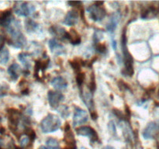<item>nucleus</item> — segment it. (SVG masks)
Returning a JSON list of instances; mask_svg holds the SVG:
<instances>
[{"instance_id": "3", "label": "nucleus", "mask_w": 159, "mask_h": 149, "mask_svg": "<svg viewBox=\"0 0 159 149\" xmlns=\"http://www.w3.org/2000/svg\"><path fill=\"white\" fill-rule=\"evenodd\" d=\"M13 10L14 12L20 16H28L32 13L34 8L26 2H16Z\"/></svg>"}, {"instance_id": "1", "label": "nucleus", "mask_w": 159, "mask_h": 149, "mask_svg": "<svg viewBox=\"0 0 159 149\" xmlns=\"http://www.w3.org/2000/svg\"><path fill=\"white\" fill-rule=\"evenodd\" d=\"M61 125L60 118L54 114H49L40 122V128L43 133H52L57 131Z\"/></svg>"}, {"instance_id": "10", "label": "nucleus", "mask_w": 159, "mask_h": 149, "mask_svg": "<svg viewBox=\"0 0 159 149\" xmlns=\"http://www.w3.org/2000/svg\"><path fill=\"white\" fill-rule=\"evenodd\" d=\"M14 20L11 10L4 11L0 15V26L7 29Z\"/></svg>"}, {"instance_id": "12", "label": "nucleus", "mask_w": 159, "mask_h": 149, "mask_svg": "<svg viewBox=\"0 0 159 149\" xmlns=\"http://www.w3.org/2000/svg\"><path fill=\"white\" fill-rule=\"evenodd\" d=\"M120 16L119 12H115V13H113L110 16V20H109L108 23L107 24V31H109L110 33L114 32L118 23L120 22Z\"/></svg>"}, {"instance_id": "23", "label": "nucleus", "mask_w": 159, "mask_h": 149, "mask_svg": "<svg viewBox=\"0 0 159 149\" xmlns=\"http://www.w3.org/2000/svg\"><path fill=\"white\" fill-rule=\"evenodd\" d=\"M26 29H27L28 31H33V30H35L36 28L37 27V25L34 20H30V19H28V20H26Z\"/></svg>"}, {"instance_id": "21", "label": "nucleus", "mask_w": 159, "mask_h": 149, "mask_svg": "<svg viewBox=\"0 0 159 149\" xmlns=\"http://www.w3.org/2000/svg\"><path fill=\"white\" fill-rule=\"evenodd\" d=\"M46 144L47 147H48V149H60L58 141L56 139H54V138H48L46 141Z\"/></svg>"}, {"instance_id": "27", "label": "nucleus", "mask_w": 159, "mask_h": 149, "mask_svg": "<svg viewBox=\"0 0 159 149\" xmlns=\"http://www.w3.org/2000/svg\"><path fill=\"white\" fill-rule=\"evenodd\" d=\"M30 138L27 135L26 136H23L20 139V145L23 147H26L30 144Z\"/></svg>"}, {"instance_id": "2", "label": "nucleus", "mask_w": 159, "mask_h": 149, "mask_svg": "<svg viewBox=\"0 0 159 149\" xmlns=\"http://www.w3.org/2000/svg\"><path fill=\"white\" fill-rule=\"evenodd\" d=\"M122 51L123 55H124V63L125 66V72L128 74L129 76H132L134 74V68H133V57L131 54L127 50V37H126V30L124 29L122 34Z\"/></svg>"}, {"instance_id": "20", "label": "nucleus", "mask_w": 159, "mask_h": 149, "mask_svg": "<svg viewBox=\"0 0 159 149\" xmlns=\"http://www.w3.org/2000/svg\"><path fill=\"white\" fill-rule=\"evenodd\" d=\"M18 58L20 61L22 62L24 67L26 68V70L29 69L30 68V62L29 60V54H26V53H20L18 56Z\"/></svg>"}, {"instance_id": "16", "label": "nucleus", "mask_w": 159, "mask_h": 149, "mask_svg": "<svg viewBox=\"0 0 159 149\" xmlns=\"http://www.w3.org/2000/svg\"><path fill=\"white\" fill-rule=\"evenodd\" d=\"M51 85L57 90H64L68 86V83H67L66 81L61 76L54 78L51 80Z\"/></svg>"}, {"instance_id": "18", "label": "nucleus", "mask_w": 159, "mask_h": 149, "mask_svg": "<svg viewBox=\"0 0 159 149\" xmlns=\"http://www.w3.org/2000/svg\"><path fill=\"white\" fill-rule=\"evenodd\" d=\"M50 32L53 34L54 36L60 38H65V35H66V30L64 29L63 27L60 26H53L50 28Z\"/></svg>"}, {"instance_id": "30", "label": "nucleus", "mask_w": 159, "mask_h": 149, "mask_svg": "<svg viewBox=\"0 0 159 149\" xmlns=\"http://www.w3.org/2000/svg\"><path fill=\"white\" fill-rule=\"evenodd\" d=\"M64 149H76V146L75 143L73 144H67V147Z\"/></svg>"}, {"instance_id": "33", "label": "nucleus", "mask_w": 159, "mask_h": 149, "mask_svg": "<svg viewBox=\"0 0 159 149\" xmlns=\"http://www.w3.org/2000/svg\"><path fill=\"white\" fill-rule=\"evenodd\" d=\"M102 149H115V148L113 147H112V146H105L104 147H102Z\"/></svg>"}, {"instance_id": "19", "label": "nucleus", "mask_w": 159, "mask_h": 149, "mask_svg": "<svg viewBox=\"0 0 159 149\" xmlns=\"http://www.w3.org/2000/svg\"><path fill=\"white\" fill-rule=\"evenodd\" d=\"M9 60V51L6 47H2L0 50V64L6 65Z\"/></svg>"}, {"instance_id": "17", "label": "nucleus", "mask_w": 159, "mask_h": 149, "mask_svg": "<svg viewBox=\"0 0 159 149\" xmlns=\"http://www.w3.org/2000/svg\"><path fill=\"white\" fill-rule=\"evenodd\" d=\"M65 38L69 40L72 44L77 45L81 43V37L75 29H71L69 32L66 33Z\"/></svg>"}, {"instance_id": "35", "label": "nucleus", "mask_w": 159, "mask_h": 149, "mask_svg": "<svg viewBox=\"0 0 159 149\" xmlns=\"http://www.w3.org/2000/svg\"><path fill=\"white\" fill-rule=\"evenodd\" d=\"M40 149H48V148H46L45 147H40Z\"/></svg>"}, {"instance_id": "34", "label": "nucleus", "mask_w": 159, "mask_h": 149, "mask_svg": "<svg viewBox=\"0 0 159 149\" xmlns=\"http://www.w3.org/2000/svg\"><path fill=\"white\" fill-rule=\"evenodd\" d=\"M4 132H5V128L4 127H1V128H0V133H4Z\"/></svg>"}, {"instance_id": "32", "label": "nucleus", "mask_w": 159, "mask_h": 149, "mask_svg": "<svg viewBox=\"0 0 159 149\" xmlns=\"http://www.w3.org/2000/svg\"><path fill=\"white\" fill-rule=\"evenodd\" d=\"M81 2H68V4L71 5V6H76L78 5H80L81 4Z\"/></svg>"}, {"instance_id": "26", "label": "nucleus", "mask_w": 159, "mask_h": 149, "mask_svg": "<svg viewBox=\"0 0 159 149\" xmlns=\"http://www.w3.org/2000/svg\"><path fill=\"white\" fill-rule=\"evenodd\" d=\"M85 76L84 73H79V74H77V76H76V82H77L78 85H79V87L82 86L84 81H85Z\"/></svg>"}, {"instance_id": "25", "label": "nucleus", "mask_w": 159, "mask_h": 149, "mask_svg": "<svg viewBox=\"0 0 159 149\" xmlns=\"http://www.w3.org/2000/svg\"><path fill=\"white\" fill-rule=\"evenodd\" d=\"M103 37V34H102V31L96 30L94 33V35H93V41L96 43H98Z\"/></svg>"}, {"instance_id": "6", "label": "nucleus", "mask_w": 159, "mask_h": 149, "mask_svg": "<svg viewBox=\"0 0 159 149\" xmlns=\"http://www.w3.org/2000/svg\"><path fill=\"white\" fill-rule=\"evenodd\" d=\"M48 102L52 108L57 110L60 106V103L64 100V96L61 93L54 91H49L48 94Z\"/></svg>"}, {"instance_id": "14", "label": "nucleus", "mask_w": 159, "mask_h": 149, "mask_svg": "<svg viewBox=\"0 0 159 149\" xmlns=\"http://www.w3.org/2000/svg\"><path fill=\"white\" fill-rule=\"evenodd\" d=\"M78 20H79V13L76 11L71 10L69 11L65 16L64 23L68 26H73L77 23Z\"/></svg>"}, {"instance_id": "29", "label": "nucleus", "mask_w": 159, "mask_h": 149, "mask_svg": "<svg viewBox=\"0 0 159 149\" xmlns=\"http://www.w3.org/2000/svg\"><path fill=\"white\" fill-rule=\"evenodd\" d=\"M8 86H4V85H0V97L4 96L6 95L8 90Z\"/></svg>"}, {"instance_id": "9", "label": "nucleus", "mask_w": 159, "mask_h": 149, "mask_svg": "<svg viewBox=\"0 0 159 149\" xmlns=\"http://www.w3.org/2000/svg\"><path fill=\"white\" fill-rule=\"evenodd\" d=\"M159 12V2H152V6L144 9L141 12V18L142 19H152L157 16Z\"/></svg>"}, {"instance_id": "24", "label": "nucleus", "mask_w": 159, "mask_h": 149, "mask_svg": "<svg viewBox=\"0 0 159 149\" xmlns=\"http://www.w3.org/2000/svg\"><path fill=\"white\" fill-rule=\"evenodd\" d=\"M70 65H71V68H73L75 71L76 73H80V69H81V64L79 61H77L76 60H74L73 61H70Z\"/></svg>"}, {"instance_id": "28", "label": "nucleus", "mask_w": 159, "mask_h": 149, "mask_svg": "<svg viewBox=\"0 0 159 149\" xmlns=\"http://www.w3.org/2000/svg\"><path fill=\"white\" fill-rule=\"evenodd\" d=\"M96 49L97 50V51L99 53L103 54V53H105L106 50H107V47H106V45L104 44V43H96Z\"/></svg>"}, {"instance_id": "7", "label": "nucleus", "mask_w": 159, "mask_h": 149, "mask_svg": "<svg viewBox=\"0 0 159 149\" xmlns=\"http://www.w3.org/2000/svg\"><path fill=\"white\" fill-rule=\"evenodd\" d=\"M76 132L79 135L81 136L88 137L90 138L92 142H95L98 140V135L96 130L92 127H88V126H83V127H80L76 130Z\"/></svg>"}, {"instance_id": "31", "label": "nucleus", "mask_w": 159, "mask_h": 149, "mask_svg": "<svg viewBox=\"0 0 159 149\" xmlns=\"http://www.w3.org/2000/svg\"><path fill=\"white\" fill-rule=\"evenodd\" d=\"M91 116H92V119H93V120H96L97 119V117H98L97 113H96V111L91 112Z\"/></svg>"}, {"instance_id": "22", "label": "nucleus", "mask_w": 159, "mask_h": 149, "mask_svg": "<svg viewBox=\"0 0 159 149\" xmlns=\"http://www.w3.org/2000/svg\"><path fill=\"white\" fill-rule=\"evenodd\" d=\"M57 110L58 111V113L61 115V116L63 118H67L69 116L70 112L68 110V107L65 105H61L60 106L59 108L57 109Z\"/></svg>"}, {"instance_id": "15", "label": "nucleus", "mask_w": 159, "mask_h": 149, "mask_svg": "<svg viewBox=\"0 0 159 149\" xmlns=\"http://www.w3.org/2000/svg\"><path fill=\"white\" fill-rule=\"evenodd\" d=\"M21 71L22 70L20 68V66L16 63L12 64L8 68V73H9V76L12 81H16L18 79Z\"/></svg>"}, {"instance_id": "5", "label": "nucleus", "mask_w": 159, "mask_h": 149, "mask_svg": "<svg viewBox=\"0 0 159 149\" xmlns=\"http://www.w3.org/2000/svg\"><path fill=\"white\" fill-rule=\"evenodd\" d=\"M88 120L89 116L86 111L79 107H75L74 116H73V124L75 127L85 124L88 121Z\"/></svg>"}, {"instance_id": "4", "label": "nucleus", "mask_w": 159, "mask_h": 149, "mask_svg": "<svg viewBox=\"0 0 159 149\" xmlns=\"http://www.w3.org/2000/svg\"><path fill=\"white\" fill-rule=\"evenodd\" d=\"M87 12H89L92 20L96 22L102 21L107 15L106 9L102 6H98L96 5H93L87 8Z\"/></svg>"}, {"instance_id": "13", "label": "nucleus", "mask_w": 159, "mask_h": 149, "mask_svg": "<svg viewBox=\"0 0 159 149\" xmlns=\"http://www.w3.org/2000/svg\"><path fill=\"white\" fill-rule=\"evenodd\" d=\"M81 97H82V100L85 102V105L87 106L89 110L91 112L94 111L93 109H94V102H93V96H92L91 93L89 92H85L83 90L81 91Z\"/></svg>"}, {"instance_id": "11", "label": "nucleus", "mask_w": 159, "mask_h": 149, "mask_svg": "<svg viewBox=\"0 0 159 149\" xmlns=\"http://www.w3.org/2000/svg\"><path fill=\"white\" fill-rule=\"evenodd\" d=\"M48 46H49L51 51L54 54H57V55H60V54H64L65 52V49L63 45L58 43L56 39H51V40H50L49 42H48Z\"/></svg>"}, {"instance_id": "8", "label": "nucleus", "mask_w": 159, "mask_h": 149, "mask_svg": "<svg viewBox=\"0 0 159 149\" xmlns=\"http://www.w3.org/2000/svg\"><path fill=\"white\" fill-rule=\"evenodd\" d=\"M159 131V124L155 122L149 123L143 131L144 139H152L157 135Z\"/></svg>"}, {"instance_id": "37", "label": "nucleus", "mask_w": 159, "mask_h": 149, "mask_svg": "<svg viewBox=\"0 0 159 149\" xmlns=\"http://www.w3.org/2000/svg\"><path fill=\"white\" fill-rule=\"evenodd\" d=\"M0 149H1V147H0Z\"/></svg>"}, {"instance_id": "36", "label": "nucleus", "mask_w": 159, "mask_h": 149, "mask_svg": "<svg viewBox=\"0 0 159 149\" xmlns=\"http://www.w3.org/2000/svg\"><path fill=\"white\" fill-rule=\"evenodd\" d=\"M0 142H1V138H0Z\"/></svg>"}]
</instances>
